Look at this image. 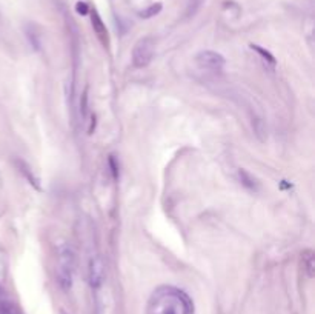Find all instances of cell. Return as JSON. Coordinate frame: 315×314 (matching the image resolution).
<instances>
[{
	"instance_id": "1",
	"label": "cell",
	"mask_w": 315,
	"mask_h": 314,
	"mask_svg": "<svg viewBox=\"0 0 315 314\" xmlns=\"http://www.w3.org/2000/svg\"><path fill=\"white\" fill-rule=\"evenodd\" d=\"M146 314H194V305L182 290L160 287L152 293Z\"/></svg>"
},
{
	"instance_id": "2",
	"label": "cell",
	"mask_w": 315,
	"mask_h": 314,
	"mask_svg": "<svg viewBox=\"0 0 315 314\" xmlns=\"http://www.w3.org/2000/svg\"><path fill=\"white\" fill-rule=\"evenodd\" d=\"M75 273V253L69 245H62L57 249L56 279L62 290H71Z\"/></svg>"
},
{
	"instance_id": "3",
	"label": "cell",
	"mask_w": 315,
	"mask_h": 314,
	"mask_svg": "<svg viewBox=\"0 0 315 314\" xmlns=\"http://www.w3.org/2000/svg\"><path fill=\"white\" fill-rule=\"evenodd\" d=\"M155 51V42L152 37H143L140 39L134 50H132V64L135 68H145L151 64Z\"/></svg>"
},
{
	"instance_id": "4",
	"label": "cell",
	"mask_w": 315,
	"mask_h": 314,
	"mask_svg": "<svg viewBox=\"0 0 315 314\" xmlns=\"http://www.w3.org/2000/svg\"><path fill=\"white\" fill-rule=\"evenodd\" d=\"M88 279L92 288H100L105 282V262L102 256H92L88 266Z\"/></svg>"
},
{
	"instance_id": "5",
	"label": "cell",
	"mask_w": 315,
	"mask_h": 314,
	"mask_svg": "<svg viewBox=\"0 0 315 314\" xmlns=\"http://www.w3.org/2000/svg\"><path fill=\"white\" fill-rule=\"evenodd\" d=\"M195 60L200 68L209 71H222L225 67V57L215 51H201Z\"/></svg>"
},
{
	"instance_id": "6",
	"label": "cell",
	"mask_w": 315,
	"mask_h": 314,
	"mask_svg": "<svg viewBox=\"0 0 315 314\" xmlns=\"http://www.w3.org/2000/svg\"><path fill=\"white\" fill-rule=\"evenodd\" d=\"M91 20H92V28H94V31H96V34L99 36L100 42L106 46L108 45V31H106V28H105V25L100 19V15L96 11H92Z\"/></svg>"
},
{
	"instance_id": "7",
	"label": "cell",
	"mask_w": 315,
	"mask_h": 314,
	"mask_svg": "<svg viewBox=\"0 0 315 314\" xmlns=\"http://www.w3.org/2000/svg\"><path fill=\"white\" fill-rule=\"evenodd\" d=\"M302 265L308 277H314L315 273V254L312 249H305L302 253Z\"/></svg>"
},
{
	"instance_id": "8",
	"label": "cell",
	"mask_w": 315,
	"mask_h": 314,
	"mask_svg": "<svg viewBox=\"0 0 315 314\" xmlns=\"http://www.w3.org/2000/svg\"><path fill=\"white\" fill-rule=\"evenodd\" d=\"M0 314H19V311L5 296H0Z\"/></svg>"
},
{
	"instance_id": "9",
	"label": "cell",
	"mask_w": 315,
	"mask_h": 314,
	"mask_svg": "<svg viewBox=\"0 0 315 314\" xmlns=\"http://www.w3.org/2000/svg\"><path fill=\"white\" fill-rule=\"evenodd\" d=\"M162 3H154V5H151V6H148L146 9H143L140 12V17H143V19H151V17H154V15H157L160 11H162Z\"/></svg>"
},
{
	"instance_id": "10",
	"label": "cell",
	"mask_w": 315,
	"mask_h": 314,
	"mask_svg": "<svg viewBox=\"0 0 315 314\" xmlns=\"http://www.w3.org/2000/svg\"><path fill=\"white\" fill-rule=\"evenodd\" d=\"M251 48L254 50V51H257L258 54H261L263 57H264V60L266 62H269V64H272V65H275V59L267 53V51H264L263 48H260V46H257V45H251Z\"/></svg>"
},
{
	"instance_id": "11",
	"label": "cell",
	"mask_w": 315,
	"mask_h": 314,
	"mask_svg": "<svg viewBox=\"0 0 315 314\" xmlns=\"http://www.w3.org/2000/svg\"><path fill=\"white\" fill-rule=\"evenodd\" d=\"M75 11L80 14V15H86L89 12V6L86 2H82V0H78V2L75 3Z\"/></svg>"
},
{
	"instance_id": "12",
	"label": "cell",
	"mask_w": 315,
	"mask_h": 314,
	"mask_svg": "<svg viewBox=\"0 0 315 314\" xmlns=\"http://www.w3.org/2000/svg\"><path fill=\"white\" fill-rule=\"evenodd\" d=\"M240 180L243 182V185H246V186H249V188H254V183H252V182H254V180H252V177L248 174V172L246 171H240Z\"/></svg>"
},
{
	"instance_id": "13",
	"label": "cell",
	"mask_w": 315,
	"mask_h": 314,
	"mask_svg": "<svg viewBox=\"0 0 315 314\" xmlns=\"http://www.w3.org/2000/svg\"><path fill=\"white\" fill-rule=\"evenodd\" d=\"M60 314H66V313L65 311H60Z\"/></svg>"
}]
</instances>
